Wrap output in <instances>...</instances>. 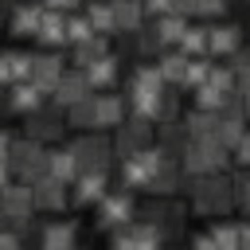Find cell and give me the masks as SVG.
<instances>
[{"mask_svg": "<svg viewBox=\"0 0 250 250\" xmlns=\"http://www.w3.org/2000/svg\"><path fill=\"white\" fill-rule=\"evenodd\" d=\"M227 160H230V148H223L215 137H191L180 152V168L188 176H215L227 168Z\"/></svg>", "mask_w": 250, "mask_h": 250, "instance_id": "cell-1", "label": "cell"}, {"mask_svg": "<svg viewBox=\"0 0 250 250\" xmlns=\"http://www.w3.org/2000/svg\"><path fill=\"white\" fill-rule=\"evenodd\" d=\"M234 203V180H227L223 172L215 176H195V188H191V207L199 215H223L230 211Z\"/></svg>", "mask_w": 250, "mask_h": 250, "instance_id": "cell-2", "label": "cell"}, {"mask_svg": "<svg viewBox=\"0 0 250 250\" xmlns=\"http://www.w3.org/2000/svg\"><path fill=\"white\" fill-rule=\"evenodd\" d=\"M8 164H12L16 180L35 184L39 176H47V152H43V141H35V137L16 141V145H12V152H8Z\"/></svg>", "mask_w": 250, "mask_h": 250, "instance_id": "cell-3", "label": "cell"}, {"mask_svg": "<svg viewBox=\"0 0 250 250\" xmlns=\"http://www.w3.org/2000/svg\"><path fill=\"white\" fill-rule=\"evenodd\" d=\"M133 195L125 191V188H117V191H109L102 203H98V227L102 230H121V227H129L133 223Z\"/></svg>", "mask_w": 250, "mask_h": 250, "instance_id": "cell-4", "label": "cell"}, {"mask_svg": "<svg viewBox=\"0 0 250 250\" xmlns=\"http://www.w3.org/2000/svg\"><path fill=\"white\" fill-rule=\"evenodd\" d=\"M109 250H160V227L156 223H129L113 230Z\"/></svg>", "mask_w": 250, "mask_h": 250, "instance_id": "cell-5", "label": "cell"}, {"mask_svg": "<svg viewBox=\"0 0 250 250\" xmlns=\"http://www.w3.org/2000/svg\"><path fill=\"white\" fill-rule=\"evenodd\" d=\"M70 188H74L70 199H74L78 207H94V203H102V199L109 195V176H105V168H94V172H82Z\"/></svg>", "mask_w": 250, "mask_h": 250, "instance_id": "cell-6", "label": "cell"}, {"mask_svg": "<svg viewBox=\"0 0 250 250\" xmlns=\"http://www.w3.org/2000/svg\"><path fill=\"white\" fill-rule=\"evenodd\" d=\"M70 148H74V156H78V168H82V172H94V168H109L113 145H109L105 137H78Z\"/></svg>", "mask_w": 250, "mask_h": 250, "instance_id": "cell-7", "label": "cell"}, {"mask_svg": "<svg viewBox=\"0 0 250 250\" xmlns=\"http://www.w3.org/2000/svg\"><path fill=\"white\" fill-rule=\"evenodd\" d=\"M86 94H94V86H90V78H86V70L82 66H74V70H66L62 74V82L55 86V94H51V102L59 105V109H70L74 102H82Z\"/></svg>", "mask_w": 250, "mask_h": 250, "instance_id": "cell-8", "label": "cell"}, {"mask_svg": "<svg viewBox=\"0 0 250 250\" xmlns=\"http://www.w3.org/2000/svg\"><path fill=\"white\" fill-rule=\"evenodd\" d=\"M31 211H35V191H31V184H23V180L8 184V188H4V219L27 223Z\"/></svg>", "mask_w": 250, "mask_h": 250, "instance_id": "cell-9", "label": "cell"}, {"mask_svg": "<svg viewBox=\"0 0 250 250\" xmlns=\"http://www.w3.org/2000/svg\"><path fill=\"white\" fill-rule=\"evenodd\" d=\"M47 98H51V94H47L39 82H31V78H27V82H12V94H8V109L27 117V113H35L39 105H47Z\"/></svg>", "mask_w": 250, "mask_h": 250, "instance_id": "cell-10", "label": "cell"}, {"mask_svg": "<svg viewBox=\"0 0 250 250\" xmlns=\"http://www.w3.org/2000/svg\"><path fill=\"white\" fill-rule=\"evenodd\" d=\"M62 109L51 102V105H39L35 113H27V137H35V141H55L59 133H62Z\"/></svg>", "mask_w": 250, "mask_h": 250, "instance_id": "cell-11", "label": "cell"}, {"mask_svg": "<svg viewBox=\"0 0 250 250\" xmlns=\"http://www.w3.org/2000/svg\"><path fill=\"white\" fill-rule=\"evenodd\" d=\"M43 250H78V223L74 219H51L39 238Z\"/></svg>", "mask_w": 250, "mask_h": 250, "instance_id": "cell-12", "label": "cell"}, {"mask_svg": "<svg viewBox=\"0 0 250 250\" xmlns=\"http://www.w3.org/2000/svg\"><path fill=\"white\" fill-rule=\"evenodd\" d=\"M66 188H70V184L55 180V176H39V180L31 184V191H35V211H62V207H66Z\"/></svg>", "mask_w": 250, "mask_h": 250, "instance_id": "cell-13", "label": "cell"}, {"mask_svg": "<svg viewBox=\"0 0 250 250\" xmlns=\"http://www.w3.org/2000/svg\"><path fill=\"white\" fill-rule=\"evenodd\" d=\"M207 39H211V55H219V59H230L234 51H242L238 23H207Z\"/></svg>", "mask_w": 250, "mask_h": 250, "instance_id": "cell-14", "label": "cell"}, {"mask_svg": "<svg viewBox=\"0 0 250 250\" xmlns=\"http://www.w3.org/2000/svg\"><path fill=\"white\" fill-rule=\"evenodd\" d=\"M43 16H47V4H43V0H23V4H16V12H12V35H31V39H35Z\"/></svg>", "mask_w": 250, "mask_h": 250, "instance_id": "cell-15", "label": "cell"}, {"mask_svg": "<svg viewBox=\"0 0 250 250\" xmlns=\"http://www.w3.org/2000/svg\"><path fill=\"white\" fill-rule=\"evenodd\" d=\"M35 39H39L47 51H55V47H70V35H66V12L47 8V16H43V23H39Z\"/></svg>", "mask_w": 250, "mask_h": 250, "instance_id": "cell-16", "label": "cell"}, {"mask_svg": "<svg viewBox=\"0 0 250 250\" xmlns=\"http://www.w3.org/2000/svg\"><path fill=\"white\" fill-rule=\"evenodd\" d=\"M188 23H191V20H188L184 12H168V16H156V20H152V35H156L160 47H180Z\"/></svg>", "mask_w": 250, "mask_h": 250, "instance_id": "cell-17", "label": "cell"}, {"mask_svg": "<svg viewBox=\"0 0 250 250\" xmlns=\"http://www.w3.org/2000/svg\"><path fill=\"white\" fill-rule=\"evenodd\" d=\"M148 125L152 121H141V117H133L129 125H117V148H121V156H133V152H141L152 141V129Z\"/></svg>", "mask_w": 250, "mask_h": 250, "instance_id": "cell-18", "label": "cell"}, {"mask_svg": "<svg viewBox=\"0 0 250 250\" xmlns=\"http://www.w3.org/2000/svg\"><path fill=\"white\" fill-rule=\"evenodd\" d=\"M47 176H55V180H62V184H74V180L82 176L78 156H74V148H70V145H66V148H51V152H47Z\"/></svg>", "mask_w": 250, "mask_h": 250, "instance_id": "cell-19", "label": "cell"}, {"mask_svg": "<svg viewBox=\"0 0 250 250\" xmlns=\"http://www.w3.org/2000/svg\"><path fill=\"white\" fill-rule=\"evenodd\" d=\"M62 59L59 55H51V51H43V55H35V70H31V82H39L47 94H55V86L62 82Z\"/></svg>", "mask_w": 250, "mask_h": 250, "instance_id": "cell-20", "label": "cell"}, {"mask_svg": "<svg viewBox=\"0 0 250 250\" xmlns=\"http://www.w3.org/2000/svg\"><path fill=\"white\" fill-rule=\"evenodd\" d=\"M125 105H129V98H121V94H98V129L125 125Z\"/></svg>", "mask_w": 250, "mask_h": 250, "instance_id": "cell-21", "label": "cell"}, {"mask_svg": "<svg viewBox=\"0 0 250 250\" xmlns=\"http://www.w3.org/2000/svg\"><path fill=\"white\" fill-rule=\"evenodd\" d=\"M113 16H117V31H145V0H113Z\"/></svg>", "mask_w": 250, "mask_h": 250, "instance_id": "cell-22", "label": "cell"}, {"mask_svg": "<svg viewBox=\"0 0 250 250\" xmlns=\"http://www.w3.org/2000/svg\"><path fill=\"white\" fill-rule=\"evenodd\" d=\"M168 82H164V74H160V66H148V62H141L137 70H133V78H129V94H160Z\"/></svg>", "mask_w": 250, "mask_h": 250, "instance_id": "cell-23", "label": "cell"}, {"mask_svg": "<svg viewBox=\"0 0 250 250\" xmlns=\"http://www.w3.org/2000/svg\"><path fill=\"white\" fill-rule=\"evenodd\" d=\"M82 70H86V78H90L94 90H105V86L117 82V55H102L98 62H90V66H82Z\"/></svg>", "mask_w": 250, "mask_h": 250, "instance_id": "cell-24", "label": "cell"}, {"mask_svg": "<svg viewBox=\"0 0 250 250\" xmlns=\"http://www.w3.org/2000/svg\"><path fill=\"white\" fill-rule=\"evenodd\" d=\"M66 121L74 129H98V94H86L82 102H74L66 109Z\"/></svg>", "mask_w": 250, "mask_h": 250, "instance_id": "cell-25", "label": "cell"}, {"mask_svg": "<svg viewBox=\"0 0 250 250\" xmlns=\"http://www.w3.org/2000/svg\"><path fill=\"white\" fill-rule=\"evenodd\" d=\"M86 16H90L94 31H102V35H117V16H113V0H94V4H86Z\"/></svg>", "mask_w": 250, "mask_h": 250, "instance_id": "cell-26", "label": "cell"}, {"mask_svg": "<svg viewBox=\"0 0 250 250\" xmlns=\"http://www.w3.org/2000/svg\"><path fill=\"white\" fill-rule=\"evenodd\" d=\"M156 66H160V74H164V82H172V86H180L184 82V70H188V55L176 47H164V55L156 59Z\"/></svg>", "mask_w": 250, "mask_h": 250, "instance_id": "cell-27", "label": "cell"}, {"mask_svg": "<svg viewBox=\"0 0 250 250\" xmlns=\"http://www.w3.org/2000/svg\"><path fill=\"white\" fill-rule=\"evenodd\" d=\"M70 51H74V66H90V62H98L102 55H109V43H105V35L98 31V35H90L86 43H74Z\"/></svg>", "mask_w": 250, "mask_h": 250, "instance_id": "cell-28", "label": "cell"}, {"mask_svg": "<svg viewBox=\"0 0 250 250\" xmlns=\"http://www.w3.org/2000/svg\"><path fill=\"white\" fill-rule=\"evenodd\" d=\"M184 55H211V39H207V23H188L184 39H180Z\"/></svg>", "mask_w": 250, "mask_h": 250, "instance_id": "cell-29", "label": "cell"}, {"mask_svg": "<svg viewBox=\"0 0 250 250\" xmlns=\"http://www.w3.org/2000/svg\"><path fill=\"white\" fill-rule=\"evenodd\" d=\"M184 125H188V133L191 137H215V125H219V113H211V109H191L188 117H184Z\"/></svg>", "mask_w": 250, "mask_h": 250, "instance_id": "cell-30", "label": "cell"}, {"mask_svg": "<svg viewBox=\"0 0 250 250\" xmlns=\"http://www.w3.org/2000/svg\"><path fill=\"white\" fill-rule=\"evenodd\" d=\"M207 78H211V62H207V55H188V70H184V82H180V86L199 90Z\"/></svg>", "mask_w": 250, "mask_h": 250, "instance_id": "cell-31", "label": "cell"}, {"mask_svg": "<svg viewBox=\"0 0 250 250\" xmlns=\"http://www.w3.org/2000/svg\"><path fill=\"white\" fill-rule=\"evenodd\" d=\"M234 90H219V86H211V82H203L199 90H195V105L199 109H211V113H219L223 105H227V98H230Z\"/></svg>", "mask_w": 250, "mask_h": 250, "instance_id": "cell-32", "label": "cell"}, {"mask_svg": "<svg viewBox=\"0 0 250 250\" xmlns=\"http://www.w3.org/2000/svg\"><path fill=\"white\" fill-rule=\"evenodd\" d=\"M211 238L219 242V250H242V227L238 223H215Z\"/></svg>", "mask_w": 250, "mask_h": 250, "instance_id": "cell-33", "label": "cell"}, {"mask_svg": "<svg viewBox=\"0 0 250 250\" xmlns=\"http://www.w3.org/2000/svg\"><path fill=\"white\" fill-rule=\"evenodd\" d=\"M66 35H70V47H74V43H86L90 35H98V31H94L90 16L82 12V16H66Z\"/></svg>", "mask_w": 250, "mask_h": 250, "instance_id": "cell-34", "label": "cell"}, {"mask_svg": "<svg viewBox=\"0 0 250 250\" xmlns=\"http://www.w3.org/2000/svg\"><path fill=\"white\" fill-rule=\"evenodd\" d=\"M8 62H12V82H27L35 70V55L27 51H8Z\"/></svg>", "mask_w": 250, "mask_h": 250, "instance_id": "cell-35", "label": "cell"}, {"mask_svg": "<svg viewBox=\"0 0 250 250\" xmlns=\"http://www.w3.org/2000/svg\"><path fill=\"white\" fill-rule=\"evenodd\" d=\"M148 191H164V195H168V191H176V164H172V160H164V164L156 168V176H152V188H148Z\"/></svg>", "mask_w": 250, "mask_h": 250, "instance_id": "cell-36", "label": "cell"}, {"mask_svg": "<svg viewBox=\"0 0 250 250\" xmlns=\"http://www.w3.org/2000/svg\"><path fill=\"white\" fill-rule=\"evenodd\" d=\"M230 59H234L230 66H234V82H238V94H246V90H250V55H246V51H234Z\"/></svg>", "mask_w": 250, "mask_h": 250, "instance_id": "cell-37", "label": "cell"}, {"mask_svg": "<svg viewBox=\"0 0 250 250\" xmlns=\"http://www.w3.org/2000/svg\"><path fill=\"white\" fill-rule=\"evenodd\" d=\"M227 12V0H195V16L199 20H219Z\"/></svg>", "mask_w": 250, "mask_h": 250, "instance_id": "cell-38", "label": "cell"}, {"mask_svg": "<svg viewBox=\"0 0 250 250\" xmlns=\"http://www.w3.org/2000/svg\"><path fill=\"white\" fill-rule=\"evenodd\" d=\"M230 156H234L242 168H250V133H242V137H238V145L230 148Z\"/></svg>", "mask_w": 250, "mask_h": 250, "instance_id": "cell-39", "label": "cell"}, {"mask_svg": "<svg viewBox=\"0 0 250 250\" xmlns=\"http://www.w3.org/2000/svg\"><path fill=\"white\" fill-rule=\"evenodd\" d=\"M234 203H238L242 211H250V176L234 180Z\"/></svg>", "mask_w": 250, "mask_h": 250, "instance_id": "cell-40", "label": "cell"}, {"mask_svg": "<svg viewBox=\"0 0 250 250\" xmlns=\"http://www.w3.org/2000/svg\"><path fill=\"white\" fill-rule=\"evenodd\" d=\"M145 12L156 20V16H168V12H176V0H145Z\"/></svg>", "mask_w": 250, "mask_h": 250, "instance_id": "cell-41", "label": "cell"}, {"mask_svg": "<svg viewBox=\"0 0 250 250\" xmlns=\"http://www.w3.org/2000/svg\"><path fill=\"white\" fill-rule=\"evenodd\" d=\"M0 250H23L20 234H16V230H8V227H0Z\"/></svg>", "mask_w": 250, "mask_h": 250, "instance_id": "cell-42", "label": "cell"}, {"mask_svg": "<svg viewBox=\"0 0 250 250\" xmlns=\"http://www.w3.org/2000/svg\"><path fill=\"white\" fill-rule=\"evenodd\" d=\"M191 250H219V242H215L211 230H207V234H195V238H191Z\"/></svg>", "mask_w": 250, "mask_h": 250, "instance_id": "cell-43", "label": "cell"}, {"mask_svg": "<svg viewBox=\"0 0 250 250\" xmlns=\"http://www.w3.org/2000/svg\"><path fill=\"white\" fill-rule=\"evenodd\" d=\"M12 145H16V137H12L8 129H0V160H8V152H12Z\"/></svg>", "mask_w": 250, "mask_h": 250, "instance_id": "cell-44", "label": "cell"}, {"mask_svg": "<svg viewBox=\"0 0 250 250\" xmlns=\"http://www.w3.org/2000/svg\"><path fill=\"white\" fill-rule=\"evenodd\" d=\"M12 82V62H8V51H0V86Z\"/></svg>", "mask_w": 250, "mask_h": 250, "instance_id": "cell-45", "label": "cell"}, {"mask_svg": "<svg viewBox=\"0 0 250 250\" xmlns=\"http://www.w3.org/2000/svg\"><path fill=\"white\" fill-rule=\"evenodd\" d=\"M47 8H55V12H74L78 8V0H43Z\"/></svg>", "mask_w": 250, "mask_h": 250, "instance_id": "cell-46", "label": "cell"}, {"mask_svg": "<svg viewBox=\"0 0 250 250\" xmlns=\"http://www.w3.org/2000/svg\"><path fill=\"white\" fill-rule=\"evenodd\" d=\"M12 176H16V172H12V164H8V160H0V191L12 184Z\"/></svg>", "mask_w": 250, "mask_h": 250, "instance_id": "cell-47", "label": "cell"}, {"mask_svg": "<svg viewBox=\"0 0 250 250\" xmlns=\"http://www.w3.org/2000/svg\"><path fill=\"white\" fill-rule=\"evenodd\" d=\"M242 250H250V223H242Z\"/></svg>", "mask_w": 250, "mask_h": 250, "instance_id": "cell-48", "label": "cell"}, {"mask_svg": "<svg viewBox=\"0 0 250 250\" xmlns=\"http://www.w3.org/2000/svg\"><path fill=\"white\" fill-rule=\"evenodd\" d=\"M242 109H246V121H250V90L242 94Z\"/></svg>", "mask_w": 250, "mask_h": 250, "instance_id": "cell-49", "label": "cell"}]
</instances>
